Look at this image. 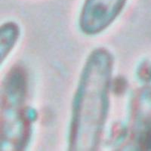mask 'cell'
Segmentation results:
<instances>
[{"instance_id":"1","label":"cell","mask_w":151,"mask_h":151,"mask_svg":"<svg viewBox=\"0 0 151 151\" xmlns=\"http://www.w3.org/2000/svg\"><path fill=\"white\" fill-rule=\"evenodd\" d=\"M113 58L108 52H92L85 65L73 110L70 149L94 150L103 133L109 108Z\"/></svg>"},{"instance_id":"2","label":"cell","mask_w":151,"mask_h":151,"mask_svg":"<svg viewBox=\"0 0 151 151\" xmlns=\"http://www.w3.org/2000/svg\"><path fill=\"white\" fill-rule=\"evenodd\" d=\"M25 94V76L18 69L13 70L5 79L2 92V146L8 144L14 150L24 147L27 132Z\"/></svg>"},{"instance_id":"3","label":"cell","mask_w":151,"mask_h":151,"mask_svg":"<svg viewBox=\"0 0 151 151\" xmlns=\"http://www.w3.org/2000/svg\"><path fill=\"white\" fill-rule=\"evenodd\" d=\"M127 0H86L81 12L80 27L83 33H101L120 14Z\"/></svg>"},{"instance_id":"4","label":"cell","mask_w":151,"mask_h":151,"mask_svg":"<svg viewBox=\"0 0 151 151\" xmlns=\"http://www.w3.org/2000/svg\"><path fill=\"white\" fill-rule=\"evenodd\" d=\"M18 36V29L13 24H5L1 28V58L3 60L14 45Z\"/></svg>"}]
</instances>
